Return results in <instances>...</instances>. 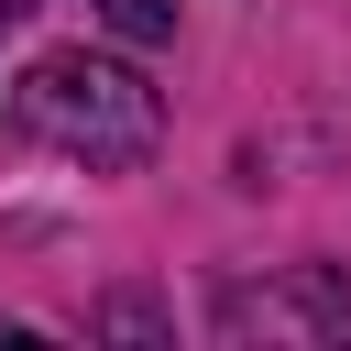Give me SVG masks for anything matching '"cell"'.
Segmentation results:
<instances>
[{"label":"cell","mask_w":351,"mask_h":351,"mask_svg":"<svg viewBox=\"0 0 351 351\" xmlns=\"http://www.w3.org/2000/svg\"><path fill=\"white\" fill-rule=\"evenodd\" d=\"M22 11H33V0H0V22H22Z\"/></svg>","instance_id":"cell-4"},{"label":"cell","mask_w":351,"mask_h":351,"mask_svg":"<svg viewBox=\"0 0 351 351\" xmlns=\"http://www.w3.org/2000/svg\"><path fill=\"white\" fill-rule=\"evenodd\" d=\"M219 329L230 340H351V285L340 274H285V285H219Z\"/></svg>","instance_id":"cell-2"},{"label":"cell","mask_w":351,"mask_h":351,"mask_svg":"<svg viewBox=\"0 0 351 351\" xmlns=\"http://www.w3.org/2000/svg\"><path fill=\"white\" fill-rule=\"evenodd\" d=\"M99 22H110L121 44H165V33H176V0H99Z\"/></svg>","instance_id":"cell-3"},{"label":"cell","mask_w":351,"mask_h":351,"mask_svg":"<svg viewBox=\"0 0 351 351\" xmlns=\"http://www.w3.org/2000/svg\"><path fill=\"white\" fill-rule=\"evenodd\" d=\"M11 121H22L33 143L77 154V165H143V154L165 143V99L143 88V66L88 55V44L33 55V66H22V88H11Z\"/></svg>","instance_id":"cell-1"}]
</instances>
